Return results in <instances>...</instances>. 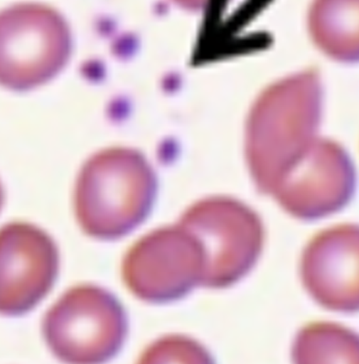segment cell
<instances>
[{
	"label": "cell",
	"mask_w": 359,
	"mask_h": 364,
	"mask_svg": "<svg viewBox=\"0 0 359 364\" xmlns=\"http://www.w3.org/2000/svg\"><path fill=\"white\" fill-rule=\"evenodd\" d=\"M138 364H215L210 353L185 336H166L143 353Z\"/></svg>",
	"instance_id": "7c38bea8"
},
{
	"label": "cell",
	"mask_w": 359,
	"mask_h": 364,
	"mask_svg": "<svg viewBox=\"0 0 359 364\" xmlns=\"http://www.w3.org/2000/svg\"><path fill=\"white\" fill-rule=\"evenodd\" d=\"M205 255L198 237L183 224L151 233L125 259L124 280L149 303H168L203 284Z\"/></svg>",
	"instance_id": "8992f818"
},
{
	"label": "cell",
	"mask_w": 359,
	"mask_h": 364,
	"mask_svg": "<svg viewBox=\"0 0 359 364\" xmlns=\"http://www.w3.org/2000/svg\"><path fill=\"white\" fill-rule=\"evenodd\" d=\"M2 200H4V192H2L1 184H0V208L2 205Z\"/></svg>",
	"instance_id": "5bb4252c"
},
{
	"label": "cell",
	"mask_w": 359,
	"mask_h": 364,
	"mask_svg": "<svg viewBox=\"0 0 359 364\" xmlns=\"http://www.w3.org/2000/svg\"><path fill=\"white\" fill-rule=\"evenodd\" d=\"M72 50L70 28L49 6L21 4L0 12V85L28 91L57 76Z\"/></svg>",
	"instance_id": "277c9868"
},
{
	"label": "cell",
	"mask_w": 359,
	"mask_h": 364,
	"mask_svg": "<svg viewBox=\"0 0 359 364\" xmlns=\"http://www.w3.org/2000/svg\"><path fill=\"white\" fill-rule=\"evenodd\" d=\"M59 269L57 246L33 225L12 223L0 229V314L33 309L53 288Z\"/></svg>",
	"instance_id": "ba28073f"
},
{
	"label": "cell",
	"mask_w": 359,
	"mask_h": 364,
	"mask_svg": "<svg viewBox=\"0 0 359 364\" xmlns=\"http://www.w3.org/2000/svg\"><path fill=\"white\" fill-rule=\"evenodd\" d=\"M353 162L331 140L316 139L282 175L271 194L296 218L319 220L349 203L355 191Z\"/></svg>",
	"instance_id": "52a82bcc"
},
{
	"label": "cell",
	"mask_w": 359,
	"mask_h": 364,
	"mask_svg": "<svg viewBox=\"0 0 359 364\" xmlns=\"http://www.w3.org/2000/svg\"><path fill=\"white\" fill-rule=\"evenodd\" d=\"M119 301L104 289H70L43 321V335L53 354L66 364H105L117 356L127 336Z\"/></svg>",
	"instance_id": "3957f363"
},
{
	"label": "cell",
	"mask_w": 359,
	"mask_h": 364,
	"mask_svg": "<svg viewBox=\"0 0 359 364\" xmlns=\"http://www.w3.org/2000/svg\"><path fill=\"white\" fill-rule=\"evenodd\" d=\"M309 29L326 55L343 63H358L359 0H314Z\"/></svg>",
	"instance_id": "30bf717a"
},
{
	"label": "cell",
	"mask_w": 359,
	"mask_h": 364,
	"mask_svg": "<svg viewBox=\"0 0 359 364\" xmlns=\"http://www.w3.org/2000/svg\"><path fill=\"white\" fill-rule=\"evenodd\" d=\"M294 364H359V335L334 323L301 329L292 346Z\"/></svg>",
	"instance_id": "8fae6325"
},
{
	"label": "cell",
	"mask_w": 359,
	"mask_h": 364,
	"mask_svg": "<svg viewBox=\"0 0 359 364\" xmlns=\"http://www.w3.org/2000/svg\"><path fill=\"white\" fill-rule=\"evenodd\" d=\"M181 224L200 241L205 255L203 286L225 288L255 264L262 245L257 216L230 199L215 198L192 208Z\"/></svg>",
	"instance_id": "5b68a950"
},
{
	"label": "cell",
	"mask_w": 359,
	"mask_h": 364,
	"mask_svg": "<svg viewBox=\"0 0 359 364\" xmlns=\"http://www.w3.org/2000/svg\"><path fill=\"white\" fill-rule=\"evenodd\" d=\"M322 112L319 73L305 70L271 85L250 117L247 157L262 192H272L282 175L316 140Z\"/></svg>",
	"instance_id": "6da1fadb"
},
{
	"label": "cell",
	"mask_w": 359,
	"mask_h": 364,
	"mask_svg": "<svg viewBox=\"0 0 359 364\" xmlns=\"http://www.w3.org/2000/svg\"><path fill=\"white\" fill-rule=\"evenodd\" d=\"M156 181L142 156L129 149L102 151L83 166L75 191L79 224L92 237L114 239L149 213Z\"/></svg>",
	"instance_id": "7a4b0ae2"
},
{
	"label": "cell",
	"mask_w": 359,
	"mask_h": 364,
	"mask_svg": "<svg viewBox=\"0 0 359 364\" xmlns=\"http://www.w3.org/2000/svg\"><path fill=\"white\" fill-rule=\"evenodd\" d=\"M303 284L311 296L334 311H359V226L322 231L305 248Z\"/></svg>",
	"instance_id": "9c48e42d"
},
{
	"label": "cell",
	"mask_w": 359,
	"mask_h": 364,
	"mask_svg": "<svg viewBox=\"0 0 359 364\" xmlns=\"http://www.w3.org/2000/svg\"><path fill=\"white\" fill-rule=\"evenodd\" d=\"M173 1L187 10L198 11L206 8L211 0H173Z\"/></svg>",
	"instance_id": "4fadbf2b"
}]
</instances>
